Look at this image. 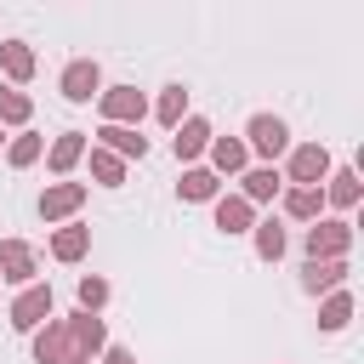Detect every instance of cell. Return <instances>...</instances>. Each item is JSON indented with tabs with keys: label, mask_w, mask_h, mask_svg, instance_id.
I'll return each instance as SVG.
<instances>
[{
	"label": "cell",
	"mask_w": 364,
	"mask_h": 364,
	"mask_svg": "<svg viewBox=\"0 0 364 364\" xmlns=\"http://www.w3.org/2000/svg\"><path fill=\"white\" fill-rule=\"evenodd\" d=\"M330 171H336V165H330V148H324V142H296L290 159H284V182H290V188H324Z\"/></svg>",
	"instance_id": "obj_1"
},
{
	"label": "cell",
	"mask_w": 364,
	"mask_h": 364,
	"mask_svg": "<svg viewBox=\"0 0 364 364\" xmlns=\"http://www.w3.org/2000/svg\"><path fill=\"white\" fill-rule=\"evenodd\" d=\"M97 114H102V125H142V114H148V97L136 91V85H102V97H97Z\"/></svg>",
	"instance_id": "obj_2"
},
{
	"label": "cell",
	"mask_w": 364,
	"mask_h": 364,
	"mask_svg": "<svg viewBox=\"0 0 364 364\" xmlns=\"http://www.w3.org/2000/svg\"><path fill=\"white\" fill-rule=\"evenodd\" d=\"M353 250V222H336V216H318L307 228V262H341Z\"/></svg>",
	"instance_id": "obj_3"
},
{
	"label": "cell",
	"mask_w": 364,
	"mask_h": 364,
	"mask_svg": "<svg viewBox=\"0 0 364 364\" xmlns=\"http://www.w3.org/2000/svg\"><path fill=\"white\" fill-rule=\"evenodd\" d=\"M51 313H57V301H51V284H40V279H34V284H23V290H17V301H11V313H6V318H11V330L34 336V330H40Z\"/></svg>",
	"instance_id": "obj_4"
},
{
	"label": "cell",
	"mask_w": 364,
	"mask_h": 364,
	"mask_svg": "<svg viewBox=\"0 0 364 364\" xmlns=\"http://www.w3.org/2000/svg\"><path fill=\"white\" fill-rule=\"evenodd\" d=\"M245 148L262 154V159H279V154H290V125H284L279 114H250V125H245Z\"/></svg>",
	"instance_id": "obj_5"
},
{
	"label": "cell",
	"mask_w": 364,
	"mask_h": 364,
	"mask_svg": "<svg viewBox=\"0 0 364 364\" xmlns=\"http://www.w3.org/2000/svg\"><path fill=\"white\" fill-rule=\"evenodd\" d=\"M57 91H63V102H91V97H102V68H97V57H74V63L63 68Z\"/></svg>",
	"instance_id": "obj_6"
},
{
	"label": "cell",
	"mask_w": 364,
	"mask_h": 364,
	"mask_svg": "<svg viewBox=\"0 0 364 364\" xmlns=\"http://www.w3.org/2000/svg\"><path fill=\"white\" fill-rule=\"evenodd\" d=\"M85 193H91L85 182H46V193H40V216H46L51 228H63V222L85 205Z\"/></svg>",
	"instance_id": "obj_7"
},
{
	"label": "cell",
	"mask_w": 364,
	"mask_h": 364,
	"mask_svg": "<svg viewBox=\"0 0 364 364\" xmlns=\"http://www.w3.org/2000/svg\"><path fill=\"white\" fill-rule=\"evenodd\" d=\"M34 273H40L34 245H23V239H0V284H34Z\"/></svg>",
	"instance_id": "obj_8"
},
{
	"label": "cell",
	"mask_w": 364,
	"mask_h": 364,
	"mask_svg": "<svg viewBox=\"0 0 364 364\" xmlns=\"http://www.w3.org/2000/svg\"><path fill=\"white\" fill-rule=\"evenodd\" d=\"M210 136H216V131H210V119H199V114H188V119H182V125L171 131V154H176L182 165H193V159H199V154L210 148Z\"/></svg>",
	"instance_id": "obj_9"
},
{
	"label": "cell",
	"mask_w": 364,
	"mask_h": 364,
	"mask_svg": "<svg viewBox=\"0 0 364 364\" xmlns=\"http://www.w3.org/2000/svg\"><path fill=\"white\" fill-rule=\"evenodd\" d=\"M85 148H91V142H85V131H63V136L46 148V171H51L57 182H68V171L85 159Z\"/></svg>",
	"instance_id": "obj_10"
},
{
	"label": "cell",
	"mask_w": 364,
	"mask_h": 364,
	"mask_svg": "<svg viewBox=\"0 0 364 364\" xmlns=\"http://www.w3.org/2000/svg\"><path fill=\"white\" fill-rule=\"evenodd\" d=\"M347 273H353L347 256H341V262H301V290H307V296H330V290L347 284Z\"/></svg>",
	"instance_id": "obj_11"
},
{
	"label": "cell",
	"mask_w": 364,
	"mask_h": 364,
	"mask_svg": "<svg viewBox=\"0 0 364 364\" xmlns=\"http://www.w3.org/2000/svg\"><path fill=\"white\" fill-rule=\"evenodd\" d=\"M0 68H6V80H11V91L17 85H28L34 80V51H28V40H0Z\"/></svg>",
	"instance_id": "obj_12"
},
{
	"label": "cell",
	"mask_w": 364,
	"mask_h": 364,
	"mask_svg": "<svg viewBox=\"0 0 364 364\" xmlns=\"http://www.w3.org/2000/svg\"><path fill=\"white\" fill-rule=\"evenodd\" d=\"M97 148H108L114 159H142V154H148V136L131 131V125H102V131H97Z\"/></svg>",
	"instance_id": "obj_13"
},
{
	"label": "cell",
	"mask_w": 364,
	"mask_h": 364,
	"mask_svg": "<svg viewBox=\"0 0 364 364\" xmlns=\"http://www.w3.org/2000/svg\"><path fill=\"white\" fill-rule=\"evenodd\" d=\"M205 154H210V171H216V176H239V171L250 165V148H245L239 136H210Z\"/></svg>",
	"instance_id": "obj_14"
},
{
	"label": "cell",
	"mask_w": 364,
	"mask_h": 364,
	"mask_svg": "<svg viewBox=\"0 0 364 364\" xmlns=\"http://www.w3.org/2000/svg\"><path fill=\"white\" fill-rule=\"evenodd\" d=\"M176 193H182L188 205H205V199H216V193H222V176H216L210 165H188V171H182V182H176Z\"/></svg>",
	"instance_id": "obj_15"
},
{
	"label": "cell",
	"mask_w": 364,
	"mask_h": 364,
	"mask_svg": "<svg viewBox=\"0 0 364 364\" xmlns=\"http://www.w3.org/2000/svg\"><path fill=\"white\" fill-rule=\"evenodd\" d=\"M279 193H284V176H279L273 165L245 171V188H239V199H245V205H267V199H279Z\"/></svg>",
	"instance_id": "obj_16"
},
{
	"label": "cell",
	"mask_w": 364,
	"mask_h": 364,
	"mask_svg": "<svg viewBox=\"0 0 364 364\" xmlns=\"http://www.w3.org/2000/svg\"><path fill=\"white\" fill-rule=\"evenodd\" d=\"M216 228L222 233H250L256 228V205H245L239 193H216Z\"/></svg>",
	"instance_id": "obj_17"
},
{
	"label": "cell",
	"mask_w": 364,
	"mask_h": 364,
	"mask_svg": "<svg viewBox=\"0 0 364 364\" xmlns=\"http://www.w3.org/2000/svg\"><path fill=\"white\" fill-rule=\"evenodd\" d=\"M358 193H364V188H358V171H353V165H341V171H330V176H324V205L353 210V205H358Z\"/></svg>",
	"instance_id": "obj_18"
},
{
	"label": "cell",
	"mask_w": 364,
	"mask_h": 364,
	"mask_svg": "<svg viewBox=\"0 0 364 364\" xmlns=\"http://www.w3.org/2000/svg\"><path fill=\"white\" fill-rule=\"evenodd\" d=\"M85 250H91V228H85V222H63V228L51 233V256H57V262H80Z\"/></svg>",
	"instance_id": "obj_19"
},
{
	"label": "cell",
	"mask_w": 364,
	"mask_h": 364,
	"mask_svg": "<svg viewBox=\"0 0 364 364\" xmlns=\"http://www.w3.org/2000/svg\"><path fill=\"white\" fill-rule=\"evenodd\" d=\"M284 216L290 222H318L324 216V188H284Z\"/></svg>",
	"instance_id": "obj_20"
},
{
	"label": "cell",
	"mask_w": 364,
	"mask_h": 364,
	"mask_svg": "<svg viewBox=\"0 0 364 364\" xmlns=\"http://www.w3.org/2000/svg\"><path fill=\"white\" fill-rule=\"evenodd\" d=\"M347 324H353V290H330V296L318 301V330L336 336V330H347Z\"/></svg>",
	"instance_id": "obj_21"
},
{
	"label": "cell",
	"mask_w": 364,
	"mask_h": 364,
	"mask_svg": "<svg viewBox=\"0 0 364 364\" xmlns=\"http://www.w3.org/2000/svg\"><path fill=\"white\" fill-rule=\"evenodd\" d=\"M154 119H159L165 131H176V125L188 119V85H165L159 102H154Z\"/></svg>",
	"instance_id": "obj_22"
},
{
	"label": "cell",
	"mask_w": 364,
	"mask_h": 364,
	"mask_svg": "<svg viewBox=\"0 0 364 364\" xmlns=\"http://www.w3.org/2000/svg\"><path fill=\"white\" fill-rule=\"evenodd\" d=\"M40 154H46V136H34V131H17V136L6 142V165H11V171H28Z\"/></svg>",
	"instance_id": "obj_23"
},
{
	"label": "cell",
	"mask_w": 364,
	"mask_h": 364,
	"mask_svg": "<svg viewBox=\"0 0 364 364\" xmlns=\"http://www.w3.org/2000/svg\"><path fill=\"white\" fill-rule=\"evenodd\" d=\"M85 154H91V182L97 188H119L125 182V159H114L108 148H85Z\"/></svg>",
	"instance_id": "obj_24"
},
{
	"label": "cell",
	"mask_w": 364,
	"mask_h": 364,
	"mask_svg": "<svg viewBox=\"0 0 364 364\" xmlns=\"http://www.w3.org/2000/svg\"><path fill=\"white\" fill-rule=\"evenodd\" d=\"M34 119V102H28V91H11V85H0V125H28Z\"/></svg>",
	"instance_id": "obj_25"
},
{
	"label": "cell",
	"mask_w": 364,
	"mask_h": 364,
	"mask_svg": "<svg viewBox=\"0 0 364 364\" xmlns=\"http://www.w3.org/2000/svg\"><path fill=\"white\" fill-rule=\"evenodd\" d=\"M250 233H256V256H262V262H279V256H284V228H279L273 216H267V222H256Z\"/></svg>",
	"instance_id": "obj_26"
},
{
	"label": "cell",
	"mask_w": 364,
	"mask_h": 364,
	"mask_svg": "<svg viewBox=\"0 0 364 364\" xmlns=\"http://www.w3.org/2000/svg\"><path fill=\"white\" fill-rule=\"evenodd\" d=\"M80 307H85V313H102V307H108V279L85 273V279H80Z\"/></svg>",
	"instance_id": "obj_27"
},
{
	"label": "cell",
	"mask_w": 364,
	"mask_h": 364,
	"mask_svg": "<svg viewBox=\"0 0 364 364\" xmlns=\"http://www.w3.org/2000/svg\"><path fill=\"white\" fill-rule=\"evenodd\" d=\"M102 364H136L131 347H102Z\"/></svg>",
	"instance_id": "obj_28"
},
{
	"label": "cell",
	"mask_w": 364,
	"mask_h": 364,
	"mask_svg": "<svg viewBox=\"0 0 364 364\" xmlns=\"http://www.w3.org/2000/svg\"><path fill=\"white\" fill-rule=\"evenodd\" d=\"M0 142H6V131H0Z\"/></svg>",
	"instance_id": "obj_29"
}]
</instances>
